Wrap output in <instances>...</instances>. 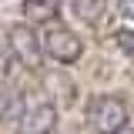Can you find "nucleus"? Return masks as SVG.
<instances>
[{
    "label": "nucleus",
    "instance_id": "f257e3e1",
    "mask_svg": "<svg viewBox=\"0 0 134 134\" xmlns=\"http://www.w3.org/2000/svg\"><path fill=\"white\" fill-rule=\"evenodd\" d=\"M40 47L57 64H74V60H81V54H84L81 37L70 27H64V24H47L44 34H40Z\"/></svg>",
    "mask_w": 134,
    "mask_h": 134
},
{
    "label": "nucleus",
    "instance_id": "f03ea898",
    "mask_svg": "<svg viewBox=\"0 0 134 134\" xmlns=\"http://www.w3.org/2000/svg\"><path fill=\"white\" fill-rule=\"evenodd\" d=\"M87 124H91V131L94 134H121L127 127V104L121 97H111V94H104L91 104V111H87Z\"/></svg>",
    "mask_w": 134,
    "mask_h": 134
},
{
    "label": "nucleus",
    "instance_id": "7ed1b4c3",
    "mask_svg": "<svg viewBox=\"0 0 134 134\" xmlns=\"http://www.w3.org/2000/svg\"><path fill=\"white\" fill-rule=\"evenodd\" d=\"M7 44L14 50V60L24 67H37L44 60V47H40V34L30 24H14L7 30Z\"/></svg>",
    "mask_w": 134,
    "mask_h": 134
},
{
    "label": "nucleus",
    "instance_id": "20e7f679",
    "mask_svg": "<svg viewBox=\"0 0 134 134\" xmlns=\"http://www.w3.org/2000/svg\"><path fill=\"white\" fill-rule=\"evenodd\" d=\"M17 127H20V134H50L57 127V107L50 100H44V104H37L30 111H24Z\"/></svg>",
    "mask_w": 134,
    "mask_h": 134
},
{
    "label": "nucleus",
    "instance_id": "39448f33",
    "mask_svg": "<svg viewBox=\"0 0 134 134\" xmlns=\"http://www.w3.org/2000/svg\"><path fill=\"white\" fill-rule=\"evenodd\" d=\"M27 111V104H24V94L20 91H7V94H0V121L3 124H17L20 117Z\"/></svg>",
    "mask_w": 134,
    "mask_h": 134
},
{
    "label": "nucleus",
    "instance_id": "423d86ee",
    "mask_svg": "<svg viewBox=\"0 0 134 134\" xmlns=\"http://www.w3.org/2000/svg\"><path fill=\"white\" fill-rule=\"evenodd\" d=\"M70 3H74V14L91 27H97L104 20V10H107V0H70Z\"/></svg>",
    "mask_w": 134,
    "mask_h": 134
},
{
    "label": "nucleus",
    "instance_id": "0eeeda50",
    "mask_svg": "<svg viewBox=\"0 0 134 134\" xmlns=\"http://www.w3.org/2000/svg\"><path fill=\"white\" fill-rule=\"evenodd\" d=\"M24 14L30 20H50L57 14V0H24Z\"/></svg>",
    "mask_w": 134,
    "mask_h": 134
},
{
    "label": "nucleus",
    "instance_id": "6e6552de",
    "mask_svg": "<svg viewBox=\"0 0 134 134\" xmlns=\"http://www.w3.org/2000/svg\"><path fill=\"white\" fill-rule=\"evenodd\" d=\"M14 50H10V44L7 40H0V84H7V77H10V70H14Z\"/></svg>",
    "mask_w": 134,
    "mask_h": 134
},
{
    "label": "nucleus",
    "instance_id": "1a4fd4ad",
    "mask_svg": "<svg viewBox=\"0 0 134 134\" xmlns=\"http://www.w3.org/2000/svg\"><path fill=\"white\" fill-rule=\"evenodd\" d=\"M114 40H117V47L124 50L127 57H134V30H131V27H124V30H117V37H114Z\"/></svg>",
    "mask_w": 134,
    "mask_h": 134
},
{
    "label": "nucleus",
    "instance_id": "9d476101",
    "mask_svg": "<svg viewBox=\"0 0 134 134\" xmlns=\"http://www.w3.org/2000/svg\"><path fill=\"white\" fill-rule=\"evenodd\" d=\"M117 14L124 20H134V0H117Z\"/></svg>",
    "mask_w": 134,
    "mask_h": 134
}]
</instances>
